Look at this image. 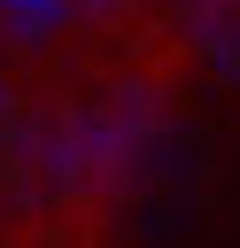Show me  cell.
<instances>
[{"label": "cell", "mask_w": 240, "mask_h": 248, "mask_svg": "<svg viewBox=\"0 0 240 248\" xmlns=\"http://www.w3.org/2000/svg\"><path fill=\"white\" fill-rule=\"evenodd\" d=\"M108 248H240V93L186 101L139 147Z\"/></svg>", "instance_id": "obj_1"}]
</instances>
